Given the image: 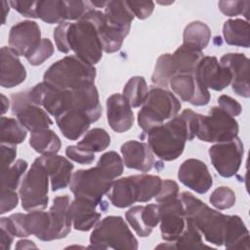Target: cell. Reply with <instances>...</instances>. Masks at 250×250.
Wrapping results in <instances>:
<instances>
[{
  "label": "cell",
  "instance_id": "6da1fadb",
  "mask_svg": "<svg viewBox=\"0 0 250 250\" xmlns=\"http://www.w3.org/2000/svg\"><path fill=\"white\" fill-rule=\"evenodd\" d=\"M104 13L92 9L76 22H62L54 29V38L58 50L67 54L70 50L84 62L94 65L103 57V45L98 24Z\"/></svg>",
  "mask_w": 250,
  "mask_h": 250
},
{
  "label": "cell",
  "instance_id": "7a4b0ae2",
  "mask_svg": "<svg viewBox=\"0 0 250 250\" xmlns=\"http://www.w3.org/2000/svg\"><path fill=\"white\" fill-rule=\"evenodd\" d=\"M197 121L198 113L187 108L181 115L149 129L147 145L158 158L175 160L183 153L187 141H192L196 136Z\"/></svg>",
  "mask_w": 250,
  "mask_h": 250
},
{
  "label": "cell",
  "instance_id": "3957f363",
  "mask_svg": "<svg viewBox=\"0 0 250 250\" xmlns=\"http://www.w3.org/2000/svg\"><path fill=\"white\" fill-rule=\"evenodd\" d=\"M162 180L155 175H134L112 182L106 193L111 204L118 208H126L135 202H147L157 195Z\"/></svg>",
  "mask_w": 250,
  "mask_h": 250
},
{
  "label": "cell",
  "instance_id": "277c9868",
  "mask_svg": "<svg viewBox=\"0 0 250 250\" xmlns=\"http://www.w3.org/2000/svg\"><path fill=\"white\" fill-rule=\"evenodd\" d=\"M186 217L192 221L205 240L216 246L224 243L228 215L211 209L203 201L188 191L181 193Z\"/></svg>",
  "mask_w": 250,
  "mask_h": 250
},
{
  "label": "cell",
  "instance_id": "5b68a950",
  "mask_svg": "<svg viewBox=\"0 0 250 250\" xmlns=\"http://www.w3.org/2000/svg\"><path fill=\"white\" fill-rule=\"evenodd\" d=\"M94 65L76 56H66L53 63L44 73L43 81L65 90H75L86 84L94 83Z\"/></svg>",
  "mask_w": 250,
  "mask_h": 250
},
{
  "label": "cell",
  "instance_id": "8992f818",
  "mask_svg": "<svg viewBox=\"0 0 250 250\" xmlns=\"http://www.w3.org/2000/svg\"><path fill=\"white\" fill-rule=\"evenodd\" d=\"M180 109L181 103L172 92L162 87H152L138 112L139 126L146 133L165 120L175 117Z\"/></svg>",
  "mask_w": 250,
  "mask_h": 250
},
{
  "label": "cell",
  "instance_id": "52a82bcc",
  "mask_svg": "<svg viewBox=\"0 0 250 250\" xmlns=\"http://www.w3.org/2000/svg\"><path fill=\"white\" fill-rule=\"evenodd\" d=\"M94 249H138V240L120 216H107L96 225L90 235Z\"/></svg>",
  "mask_w": 250,
  "mask_h": 250
},
{
  "label": "cell",
  "instance_id": "ba28073f",
  "mask_svg": "<svg viewBox=\"0 0 250 250\" xmlns=\"http://www.w3.org/2000/svg\"><path fill=\"white\" fill-rule=\"evenodd\" d=\"M49 180L42 156L37 157L25 174L20 188L21 207L25 211L42 210L48 205Z\"/></svg>",
  "mask_w": 250,
  "mask_h": 250
},
{
  "label": "cell",
  "instance_id": "9c48e42d",
  "mask_svg": "<svg viewBox=\"0 0 250 250\" xmlns=\"http://www.w3.org/2000/svg\"><path fill=\"white\" fill-rule=\"evenodd\" d=\"M238 123L219 106H213L208 115L198 114L196 137L207 143H223L237 137Z\"/></svg>",
  "mask_w": 250,
  "mask_h": 250
},
{
  "label": "cell",
  "instance_id": "30bf717a",
  "mask_svg": "<svg viewBox=\"0 0 250 250\" xmlns=\"http://www.w3.org/2000/svg\"><path fill=\"white\" fill-rule=\"evenodd\" d=\"M113 179L101 167L95 166L86 170H77L72 174L69 188L75 197H83L101 203L108 192Z\"/></svg>",
  "mask_w": 250,
  "mask_h": 250
},
{
  "label": "cell",
  "instance_id": "8fae6325",
  "mask_svg": "<svg viewBox=\"0 0 250 250\" xmlns=\"http://www.w3.org/2000/svg\"><path fill=\"white\" fill-rule=\"evenodd\" d=\"M208 152L216 171L224 178H230L240 168L244 152L243 143L235 137L227 142L217 143L209 147Z\"/></svg>",
  "mask_w": 250,
  "mask_h": 250
},
{
  "label": "cell",
  "instance_id": "7c38bea8",
  "mask_svg": "<svg viewBox=\"0 0 250 250\" xmlns=\"http://www.w3.org/2000/svg\"><path fill=\"white\" fill-rule=\"evenodd\" d=\"M30 101L43 106L56 118L72 107V91L55 87L45 81L36 84L28 90Z\"/></svg>",
  "mask_w": 250,
  "mask_h": 250
},
{
  "label": "cell",
  "instance_id": "4fadbf2b",
  "mask_svg": "<svg viewBox=\"0 0 250 250\" xmlns=\"http://www.w3.org/2000/svg\"><path fill=\"white\" fill-rule=\"evenodd\" d=\"M11 99L12 112L26 130L33 133L49 129L53 124L47 111L30 101L28 90L13 94Z\"/></svg>",
  "mask_w": 250,
  "mask_h": 250
},
{
  "label": "cell",
  "instance_id": "5bb4252c",
  "mask_svg": "<svg viewBox=\"0 0 250 250\" xmlns=\"http://www.w3.org/2000/svg\"><path fill=\"white\" fill-rule=\"evenodd\" d=\"M161 237L167 242H175L186 228L187 217L181 198L158 203Z\"/></svg>",
  "mask_w": 250,
  "mask_h": 250
},
{
  "label": "cell",
  "instance_id": "9a60e30c",
  "mask_svg": "<svg viewBox=\"0 0 250 250\" xmlns=\"http://www.w3.org/2000/svg\"><path fill=\"white\" fill-rule=\"evenodd\" d=\"M193 74L202 86L215 91H222L231 83L229 69L221 64L216 57L203 56Z\"/></svg>",
  "mask_w": 250,
  "mask_h": 250
},
{
  "label": "cell",
  "instance_id": "2e32d148",
  "mask_svg": "<svg viewBox=\"0 0 250 250\" xmlns=\"http://www.w3.org/2000/svg\"><path fill=\"white\" fill-rule=\"evenodd\" d=\"M41 30L32 21H23L13 25L9 32V46L19 56H29L40 44Z\"/></svg>",
  "mask_w": 250,
  "mask_h": 250
},
{
  "label": "cell",
  "instance_id": "e0dca14e",
  "mask_svg": "<svg viewBox=\"0 0 250 250\" xmlns=\"http://www.w3.org/2000/svg\"><path fill=\"white\" fill-rule=\"evenodd\" d=\"M178 178L182 184L193 191L206 193L213 185V178L206 164L195 158L185 160L178 172Z\"/></svg>",
  "mask_w": 250,
  "mask_h": 250
},
{
  "label": "cell",
  "instance_id": "ac0fdd59",
  "mask_svg": "<svg viewBox=\"0 0 250 250\" xmlns=\"http://www.w3.org/2000/svg\"><path fill=\"white\" fill-rule=\"evenodd\" d=\"M170 87L184 102L193 105H206L210 101V93L202 86L194 74H177L171 78Z\"/></svg>",
  "mask_w": 250,
  "mask_h": 250
},
{
  "label": "cell",
  "instance_id": "d6986e66",
  "mask_svg": "<svg viewBox=\"0 0 250 250\" xmlns=\"http://www.w3.org/2000/svg\"><path fill=\"white\" fill-rule=\"evenodd\" d=\"M220 63L231 73L233 92L240 97L249 98V59L242 53H228L221 58Z\"/></svg>",
  "mask_w": 250,
  "mask_h": 250
},
{
  "label": "cell",
  "instance_id": "ffe728a7",
  "mask_svg": "<svg viewBox=\"0 0 250 250\" xmlns=\"http://www.w3.org/2000/svg\"><path fill=\"white\" fill-rule=\"evenodd\" d=\"M70 203V198L66 194L54 198L53 205L49 210L51 228L48 241L63 238L69 233L72 226Z\"/></svg>",
  "mask_w": 250,
  "mask_h": 250
},
{
  "label": "cell",
  "instance_id": "44dd1931",
  "mask_svg": "<svg viewBox=\"0 0 250 250\" xmlns=\"http://www.w3.org/2000/svg\"><path fill=\"white\" fill-rule=\"evenodd\" d=\"M106 116L110 128L117 133L130 130L134 123L132 107L121 94H113L107 98Z\"/></svg>",
  "mask_w": 250,
  "mask_h": 250
},
{
  "label": "cell",
  "instance_id": "7402d4cb",
  "mask_svg": "<svg viewBox=\"0 0 250 250\" xmlns=\"http://www.w3.org/2000/svg\"><path fill=\"white\" fill-rule=\"evenodd\" d=\"M125 217L139 236L146 237L160 222L158 204L133 206L126 212Z\"/></svg>",
  "mask_w": 250,
  "mask_h": 250
},
{
  "label": "cell",
  "instance_id": "603a6c76",
  "mask_svg": "<svg viewBox=\"0 0 250 250\" xmlns=\"http://www.w3.org/2000/svg\"><path fill=\"white\" fill-rule=\"evenodd\" d=\"M121 153L124 165L144 173L150 171L154 164L153 152L146 143L128 141L121 146Z\"/></svg>",
  "mask_w": 250,
  "mask_h": 250
},
{
  "label": "cell",
  "instance_id": "cb8c5ba5",
  "mask_svg": "<svg viewBox=\"0 0 250 250\" xmlns=\"http://www.w3.org/2000/svg\"><path fill=\"white\" fill-rule=\"evenodd\" d=\"M1 74L0 84L3 88H13L22 83L26 78L24 65L19 59V55L10 47L1 48Z\"/></svg>",
  "mask_w": 250,
  "mask_h": 250
},
{
  "label": "cell",
  "instance_id": "d4e9b609",
  "mask_svg": "<svg viewBox=\"0 0 250 250\" xmlns=\"http://www.w3.org/2000/svg\"><path fill=\"white\" fill-rule=\"evenodd\" d=\"M100 203L83 197H75L70 203L72 226L80 231H88L100 221L101 213L98 211Z\"/></svg>",
  "mask_w": 250,
  "mask_h": 250
},
{
  "label": "cell",
  "instance_id": "484cf974",
  "mask_svg": "<svg viewBox=\"0 0 250 250\" xmlns=\"http://www.w3.org/2000/svg\"><path fill=\"white\" fill-rule=\"evenodd\" d=\"M49 174L53 191L65 188L71 181L73 164L65 157L58 154L42 155Z\"/></svg>",
  "mask_w": 250,
  "mask_h": 250
},
{
  "label": "cell",
  "instance_id": "4316f807",
  "mask_svg": "<svg viewBox=\"0 0 250 250\" xmlns=\"http://www.w3.org/2000/svg\"><path fill=\"white\" fill-rule=\"evenodd\" d=\"M72 91V107L85 112L92 122L99 120L102 114L99 93L94 83L86 84Z\"/></svg>",
  "mask_w": 250,
  "mask_h": 250
},
{
  "label": "cell",
  "instance_id": "83f0119b",
  "mask_svg": "<svg viewBox=\"0 0 250 250\" xmlns=\"http://www.w3.org/2000/svg\"><path fill=\"white\" fill-rule=\"evenodd\" d=\"M56 122L62 135L70 141L80 138L87 132L91 123H93L85 112L75 108H70L57 117Z\"/></svg>",
  "mask_w": 250,
  "mask_h": 250
},
{
  "label": "cell",
  "instance_id": "f1b7e54d",
  "mask_svg": "<svg viewBox=\"0 0 250 250\" xmlns=\"http://www.w3.org/2000/svg\"><path fill=\"white\" fill-rule=\"evenodd\" d=\"M227 249L249 250V231L237 215H228L224 243Z\"/></svg>",
  "mask_w": 250,
  "mask_h": 250
},
{
  "label": "cell",
  "instance_id": "f546056e",
  "mask_svg": "<svg viewBox=\"0 0 250 250\" xmlns=\"http://www.w3.org/2000/svg\"><path fill=\"white\" fill-rule=\"evenodd\" d=\"M104 14L107 24L122 30L128 35L131 22L135 17L128 7L127 1H107Z\"/></svg>",
  "mask_w": 250,
  "mask_h": 250
},
{
  "label": "cell",
  "instance_id": "4dcf8cb0",
  "mask_svg": "<svg viewBox=\"0 0 250 250\" xmlns=\"http://www.w3.org/2000/svg\"><path fill=\"white\" fill-rule=\"evenodd\" d=\"M249 33V23L242 19L228 20L223 25V35L229 45L248 48L250 46Z\"/></svg>",
  "mask_w": 250,
  "mask_h": 250
},
{
  "label": "cell",
  "instance_id": "1f68e13d",
  "mask_svg": "<svg viewBox=\"0 0 250 250\" xmlns=\"http://www.w3.org/2000/svg\"><path fill=\"white\" fill-rule=\"evenodd\" d=\"M210 39L211 30L209 26L202 21H192L188 23L184 30L183 44L196 51L202 52V50L207 47Z\"/></svg>",
  "mask_w": 250,
  "mask_h": 250
},
{
  "label": "cell",
  "instance_id": "d6a6232c",
  "mask_svg": "<svg viewBox=\"0 0 250 250\" xmlns=\"http://www.w3.org/2000/svg\"><path fill=\"white\" fill-rule=\"evenodd\" d=\"M167 244L158 245L157 248H174V249H202V248H211V246L203 243L202 234L192 223L191 220L187 218V224L184 231L179 236V238L171 243L166 242Z\"/></svg>",
  "mask_w": 250,
  "mask_h": 250
},
{
  "label": "cell",
  "instance_id": "836d02e7",
  "mask_svg": "<svg viewBox=\"0 0 250 250\" xmlns=\"http://www.w3.org/2000/svg\"><path fill=\"white\" fill-rule=\"evenodd\" d=\"M203 57L202 52L191 49L186 45L180 46L172 54L176 75L177 74H193L195 68Z\"/></svg>",
  "mask_w": 250,
  "mask_h": 250
},
{
  "label": "cell",
  "instance_id": "e575fe53",
  "mask_svg": "<svg viewBox=\"0 0 250 250\" xmlns=\"http://www.w3.org/2000/svg\"><path fill=\"white\" fill-rule=\"evenodd\" d=\"M29 145L36 152L42 155L57 154L62 146L59 136L50 129H44L31 133Z\"/></svg>",
  "mask_w": 250,
  "mask_h": 250
},
{
  "label": "cell",
  "instance_id": "d590c367",
  "mask_svg": "<svg viewBox=\"0 0 250 250\" xmlns=\"http://www.w3.org/2000/svg\"><path fill=\"white\" fill-rule=\"evenodd\" d=\"M25 227L29 234H33L38 239L48 241L51 228V219L49 212L34 210L25 214Z\"/></svg>",
  "mask_w": 250,
  "mask_h": 250
},
{
  "label": "cell",
  "instance_id": "8d00e7d4",
  "mask_svg": "<svg viewBox=\"0 0 250 250\" xmlns=\"http://www.w3.org/2000/svg\"><path fill=\"white\" fill-rule=\"evenodd\" d=\"M38 18L47 23H62L66 21L64 0L38 1Z\"/></svg>",
  "mask_w": 250,
  "mask_h": 250
},
{
  "label": "cell",
  "instance_id": "74e56055",
  "mask_svg": "<svg viewBox=\"0 0 250 250\" xmlns=\"http://www.w3.org/2000/svg\"><path fill=\"white\" fill-rule=\"evenodd\" d=\"M148 94L147 84L143 76L131 77L123 88V96L131 107L143 105Z\"/></svg>",
  "mask_w": 250,
  "mask_h": 250
},
{
  "label": "cell",
  "instance_id": "f35d334b",
  "mask_svg": "<svg viewBox=\"0 0 250 250\" xmlns=\"http://www.w3.org/2000/svg\"><path fill=\"white\" fill-rule=\"evenodd\" d=\"M1 144L18 145L26 138V129L16 118L1 117Z\"/></svg>",
  "mask_w": 250,
  "mask_h": 250
},
{
  "label": "cell",
  "instance_id": "ab89813d",
  "mask_svg": "<svg viewBox=\"0 0 250 250\" xmlns=\"http://www.w3.org/2000/svg\"><path fill=\"white\" fill-rule=\"evenodd\" d=\"M176 75V69L172 58V54L161 55L155 63V67L151 76V81L158 87H166L171 78Z\"/></svg>",
  "mask_w": 250,
  "mask_h": 250
},
{
  "label": "cell",
  "instance_id": "60d3db41",
  "mask_svg": "<svg viewBox=\"0 0 250 250\" xmlns=\"http://www.w3.org/2000/svg\"><path fill=\"white\" fill-rule=\"evenodd\" d=\"M110 145L109 134L102 128H94L86 133L77 146L90 152H101Z\"/></svg>",
  "mask_w": 250,
  "mask_h": 250
},
{
  "label": "cell",
  "instance_id": "b9f144b4",
  "mask_svg": "<svg viewBox=\"0 0 250 250\" xmlns=\"http://www.w3.org/2000/svg\"><path fill=\"white\" fill-rule=\"evenodd\" d=\"M27 162L23 159H18L13 165L2 170L1 189L15 190L20 184L21 178L27 168Z\"/></svg>",
  "mask_w": 250,
  "mask_h": 250
},
{
  "label": "cell",
  "instance_id": "7bdbcfd3",
  "mask_svg": "<svg viewBox=\"0 0 250 250\" xmlns=\"http://www.w3.org/2000/svg\"><path fill=\"white\" fill-rule=\"evenodd\" d=\"M97 166L101 167L104 172H106L113 180L123 173L124 170V162L123 159L120 157V155L113 151H107L104 153L98 163Z\"/></svg>",
  "mask_w": 250,
  "mask_h": 250
},
{
  "label": "cell",
  "instance_id": "ee69618b",
  "mask_svg": "<svg viewBox=\"0 0 250 250\" xmlns=\"http://www.w3.org/2000/svg\"><path fill=\"white\" fill-rule=\"evenodd\" d=\"M209 201L219 210L229 209L235 203V193L229 187H219L213 190L209 197Z\"/></svg>",
  "mask_w": 250,
  "mask_h": 250
},
{
  "label": "cell",
  "instance_id": "f6af8a7d",
  "mask_svg": "<svg viewBox=\"0 0 250 250\" xmlns=\"http://www.w3.org/2000/svg\"><path fill=\"white\" fill-rule=\"evenodd\" d=\"M25 214L16 213L10 217H2L0 220V227L7 229L14 236L18 237H26L29 232L25 227Z\"/></svg>",
  "mask_w": 250,
  "mask_h": 250
},
{
  "label": "cell",
  "instance_id": "bcb514c9",
  "mask_svg": "<svg viewBox=\"0 0 250 250\" xmlns=\"http://www.w3.org/2000/svg\"><path fill=\"white\" fill-rule=\"evenodd\" d=\"M54 54V45L48 38H42L38 47L25 59L31 65H40Z\"/></svg>",
  "mask_w": 250,
  "mask_h": 250
},
{
  "label": "cell",
  "instance_id": "7dc6e473",
  "mask_svg": "<svg viewBox=\"0 0 250 250\" xmlns=\"http://www.w3.org/2000/svg\"><path fill=\"white\" fill-rule=\"evenodd\" d=\"M249 1H219L218 7L220 11L228 17H235L244 15L248 19Z\"/></svg>",
  "mask_w": 250,
  "mask_h": 250
},
{
  "label": "cell",
  "instance_id": "c3c4849f",
  "mask_svg": "<svg viewBox=\"0 0 250 250\" xmlns=\"http://www.w3.org/2000/svg\"><path fill=\"white\" fill-rule=\"evenodd\" d=\"M179 196V186L173 180H164L162 181L161 188L157 195L155 196V200L157 203H161L164 201H168Z\"/></svg>",
  "mask_w": 250,
  "mask_h": 250
},
{
  "label": "cell",
  "instance_id": "681fc988",
  "mask_svg": "<svg viewBox=\"0 0 250 250\" xmlns=\"http://www.w3.org/2000/svg\"><path fill=\"white\" fill-rule=\"evenodd\" d=\"M66 156L80 164H91L95 159V153L76 146H68L65 149Z\"/></svg>",
  "mask_w": 250,
  "mask_h": 250
},
{
  "label": "cell",
  "instance_id": "f907efd6",
  "mask_svg": "<svg viewBox=\"0 0 250 250\" xmlns=\"http://www.w3.org/2000/svg\"><path fill=\"white\" fill-rule=\"evenodd\" d=\"M127 4L134 17L140 20L148 18L154 9V2L152 1H127Z\"/></svg>",
  "mask_w": 250,
  "mask_h": 250
},
{
  "label": "cell",
  "instance_id": "816d5d0a",
  "mask_svg": "<svg viewBox=\"0 0 250 250\" xmlns=\"http://www.w3.org/2000/svg\"><path fill=\"white\" fill-rule=\"evenodd\" d=\"M12 8L26 18H38V1H9Z\"/></svg>",
  "mask_w": 250,
  "mask_h": 250
},
{
  "label": "cell",
  "instance_id": "f5cc1de1",
  "mask_svg": "<svg viewBox=\"0 0 250 250\" xmlns=\"http://www.w3.org/2000/svg\"><path fill=\"white\" fill-rule=\"evenodd\" d=\"M218 104L221 109H223L225 112H227L229 115L232 117L237 116L241 113V104L236 100L228 95L220 96L218 98Z\"/></svg>",
  "mask_w": 250,
  "mask_h": 250
},
{
  "label": "cell",
  "instance_id": "db71d44e",
  "mask_svg": "<svg viewBox=\"0 0 250 250\" xmlns=\"http://www.w3.org/2000/svg\"><path fill=\"white\" fill-rule=\"evenodd\" d=\"M19 202V195L13 189H1V207L0 213L5 214L15 207Z\"/></svg>",
  "mask_w": 250,
  "mask_h": 250
},
{
  "label": "cell",
  "instance_id": "11a10c76",
  "mask_svg": "<svg viewBox=\"0 0 250 250\" xmlns=\"http://www.w3.org/2000/svg\"><path fill=\"white\" fill-rule=\"evenodd\" d=\"M17 156V148L14 145L1 144V167L2 170L12 165Z\"/></svg>",
  "mask_w": 250,
  "mask_h": 250
},
{
  "label": "cell",
  "instance_id": "9f6ffc18",
  "mask_svg": "<svg viewBox=\"0 0 250 250\" xmlns=\"http://www.w3.org/2000/svg\"><path fill=\"white\" fill-rule=\"evenodd\" d=\"M14 240V235L4 227H0V247L2 249H10Z\"/></svg>",
  "mask_w": 250,
  "mask_h": 250
},
{
  "label": "cell",
  "instance_id": "6f0895ef",
  "mask_svg": "<svg viewBox=\"0 0 250 250\" xmlns=\"http://www.w3.org/2000/svg\"><path fill=\"white\" fill-rule=\"evenodd\" d=\"M17 249H28V248H36V245L33 243V241L31 240H27V239H21L19 240L17 245H16Z\"/></svg>",
  "mask_w": 250,
  "mask_h": 250
},
{
  "label": "cell",
  "instance_id": "680465c9",
  "mask_svg": "<svg viewBox=\"0 0 250 250\" xmlns=\"http://www.w3.org/2000/svg\"><path fill=\"white\" fill-rule=\"evenodd\" d=\"M1 112L2 114L6 113L9 109V106H10V102L8 100V98L6 96H4L3 94H1Z\"/></svg>",
  "mask_w": 250,
  "mask_h": 250
},
{
  "label": "cell",
  "instance_id": "91938a15",
  "mask_svg": "<svg viewBox=\"0 0 250 250\" xmlns=\"http://www.w3.org/2000/svg\"><path fill=\"white\" fill-rule=\"evenodd\" d=\"M9 2H6V1H1V6H2V17H3V21H2V24L5 23L6 21V18L9 14Z\"/></svg>",
  "mask_w": 250,
  "mask_h": 250
},
{
  "label": "cell",
  "instance_id": "94428289",
  "mask_svg": "<svg viewBox=\"0 0 250 250\" xmlns=\"http://www.w3.org/2000/svg\"><path fill=\"white\" fill-rule=\"evenodd\" d=\"M91 4L94 7H98V8H104L107 4V1H91Z\"/></svg>",
  "mask_w": 250,
  "mask_h": 250
}]
</instances>
